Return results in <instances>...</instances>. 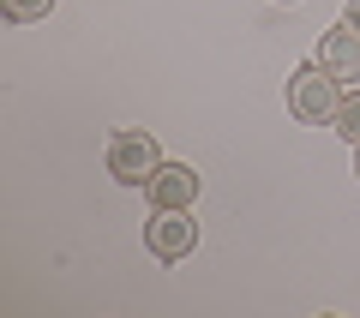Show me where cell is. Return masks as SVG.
<instances>
[{
    "label": "cell",
    "mask_w": 360,
    "mask_h": 318,
    "mask_svg": "<svg viewBox=\"0 0 360 318\" xmlns=\"http://www.w3.org/2000/svg\"><path fill=\"white\" fill-rule=\"evenodd\" d=\"M54 6H60V0H0V18H6V25H37Z\"/></svg>",
    "instance_id": "cell-7"
},
{
    "label": "cell",
    "mask_w": 360,
    "mask_h": 318,
    "mask_svg": "<svg viewBox=\"0 0 360 318\" xmlns=\"http://www.w3.org/2000/svg\"><path fill=\"white\" fill-rule=\"evenodd\" d=\"M312 61L336 78V84H360V30L354 25H330L319 37V54Z\"/></svg>",
    "instance_id": "cell-5"
},
{
    "label": "cell",
    "mask_w": 360,
    "mask_h": 318,
    "mask_svg": "<svg viewBox=\"0 0 360 318\" xmlns=\"http://www.w3.org/2000/svg\"><path fill=\"white\" fill-rule=\"evenodd\" d=\"M336 132H342L348 144H360V84H348L342 90V102H336V120H330Z\"/></svg>",
    "instance_id": "cell-6"
},
{
    "label": "cell",
    "mask_w": 360,
    "mask_h": 318,
    "mask_svg": "<svg viewBox=\"0 0 360 318\" xmlns=\"http://www.w3.org/2000/svg\"><path fill=\"white\" fill-rule=\"evenodd\" d=\"M354 174H360V144H354Z\"/></svg>",
    "instance_id": "cell-9"
},
{
    "label": "cell",
    "mask_w": 360,
    "mask_h": 318,
    "mask_svg": "<svg viewBox=\"0 0 360 318\" xmlns=\"http://www.w3.org/2000/svg\"><path fill=\"white\" fill-rule=\"evenodd\" d=\"M144 253L162 258V265L193 258V253H198V222H193V210H150V222H144Z\"/></svg>",
    "instance_id": "cell-3"
},
{
    "label": "cell",
    "mask_w": 360,
    "mask_h": 318,
    "mask_svg": "<svg viewBox=\"0 0 360 318\" xmlns=\"http://www.w3.org/2000/svg\"><path fill=\"white\" fill-rule=\"evenodd\" d=\"M156 168H162V144L144 127H115V139H108V174L120 186H144Z\"/></svg>",
    "instance_id": "cell-2"
},
{
    "label": "cell",
    "mask_w": 360,
    "mask_h": 318,
    "mask_svg": "<svg viewBox=\"0 0 360 318\" xmlns=\"http://www.w3.org/2000/svg\"><path fill=\"white\" fill-rule=\"evenodd\" d=\"M342 25H354V30H360V0H348V6H342Z\"/></svg>",
    "instance_id": "cell-8"
},
{
    "label": "cell",
    "mask_w": 360,
    "mask_h": 318,
    "mask_svg": "<svg viewBox=\"0 0 360 318\" xmlns=\"http://www.w3.org/2000/svg\"><path fill=\"white\" fill-rule=\"evenodd\" d=\"M198 192H205V174H198L193 163H168V156H162V168L144 180V198H150V210H193Z\"/></svg>",
    "instance_id": "cell-4"
},
{
    "label": "cell",
    "mask_w": 360,
    "mask_h": 318,
    "mask_svg": "<svg viewBox=\"0 0 360 318\" xmlns=\"http://www.w3.org/2000/svg\"><path fill=\"white\" fill-rule=\"evenodd\" d=\"M283 102H288V115H295L300 127H330V120H336V102H342V84L312 61V66H295V72H288Z\"/></svg>",
    "instance_id": "cell-1"
}]
</instances>
